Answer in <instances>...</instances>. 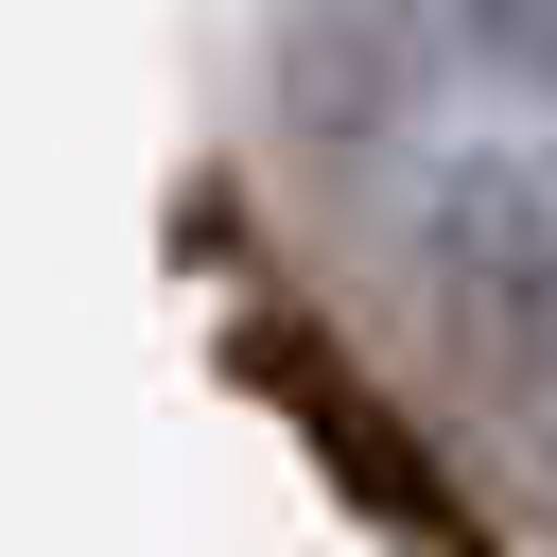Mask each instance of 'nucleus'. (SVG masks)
Segmentation results:
<instances>
[{"label":"nucleus","mask_w":557,"mask_h":557,"mask_svg":"<svg viewBox=\"0 0 557 557\" xmlns=\"http://www.w3.org/2000/svg\"><path fill=\"white\" fill-rule=\"evenodd\" d=\"M540 174H557V157H540Z\"/></svg>","instance_id":"20e7f679"},{"label":"nucleus","mask_w":557,"mask_h":557,"mask_svg":"<svg viewBox=\"0 0 557 557\" xmlns=\"http://www.w3.org/2000/svg\"><path fill=\"white\" fill-rule=\"evenodd\" d=\"M400 296L435 331V383L557 470V174L522 139H453L400 191Z\"/></svg>","instance_id":"f257e3e1"},{"label":"nucleus","mask_w":557,"mask_h":557,"mask_svg":"<svg viewBox=\"0 0 557 557\" xmlns=\"http://www.w3.org/2000/svg\"><path fill=\"white\" fill-rule=\"evenodd\" d=\"M435 87V0H278V122L296 157L366 174Z\"/></svg>","instance_id":"7ed1b4c3"},{"label":"nucleus","mask_w":557,"mask_h":557,"mask_svg":"<svg viewBox=\"0 0 557 557\" xmlns=\"http://www.w3.org/2000/svg\"><path fill=\"white\" fill-rule=\"evenodd\" d=\"M226 383L296 418V453L348 487V522H383V540H418V557H487V505L453 487L435 418H400V400H383L313 313H226Z\"/></svg>","instance_id":"f03ea898"}]
</instances>
